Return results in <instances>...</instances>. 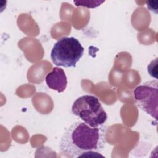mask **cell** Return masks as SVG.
<instances>
[{"label": "cell", "instance_id": "obj_2", "mask_svg": "<svg viewBox=\"0 0 158 158\" xmlns=\"http://www.w3.org/2000/svg\"><path fill=\"white\" fill-rule=\"evenodd\" d=\"M73 115L91 127L103 125L107 115L98 98L90 94H85L78 98L72 106Z\"/></svg>", "mask_w": 158, "mask_h": 158}, {"label": "cell", "instance_id": "obj_8", "mask_svg": "<svg viewBox=\"0 0 158 158\" xmlns=\"http://www.w3.org/2000/svg\"><path fill=\"white\" fill-rule=\"evenodd\" d=\"M146 6L148 9L151 11L155 13L156 14H157L158 13V1H148L146 2Z\"/></svg>", "mask_w": 158, "mask_h": 158}, {"label": "cell", "instance_id": "obj_5", "mask_svg": "<svg viewBox=\"0 0 158 158\" xmlns=\"http://www.w3.org/2000/svg\"><path fill=\"white\" fill-rule=\"evenodd\" d=\"M47 86L58 93L64 92L67 86V78L64 70L58 67H54L45 78Z\"/></svg>", "mask_w": 158, "mask_h": 158}, {"label": "cell", "instance_id": "obj_7", "mask_svg": "<svg viewBox=\"0 0 158 158\" xmlns=\"http://www.w3.org/2000/svg\"><path fill=\"white\" fill-rule=\"evenodd\" d=\"M157 60L158 59L156 57L152 60L147 67V70L149 75L156 80L157 79Z\"/></svg>", "mask_w": 158, "mask_h": 158}, {"label": "cell", "instance_id": "obj_4", "mask_svg": "<svg viewBox=\"0 0 158 158\" xmlns=\"http://www.w3.org/2000/svg\"><path fill=\"white\" fill-rule=\"evenodd\" d=\"M137 106L147 114L157 120L158 81L150 80L139 85L133 91Z\"/></svg>", "mask_w": 158, "mask_h": 158}, {"label": "cell", "instance_id": "obj_3", "mask_svg": "<svg viewBox=\"0 0 158 158\" xmlns=\"http://www.w3.org/2000/svg\"><path fill=\"white\" fill-rule=\"evenodd\" d=\"M83 53L84 48L77 38L64 36L54 44L50 56L53 64L57 66L75 67Z\"/></svg>", "mask_w": 158, "mask_h": 158}, {"label": "cell", "instance_id": "obj_1", "mask_svg": "<svg viewBox=\"0 0 158 158\" xmlns=\"http://www.w3.org/2000/svg\"><path fill=\"white\" fill-rule=\"evenodd\" d=\"M107 130L104 124L93 127L84 122H75L62 136L59 150L71 157H83L89 152H101L106 144Z\"/></svg>", "mask_w": 158, "mask_h": 158}, {"label": "cell", "instance_id": "obj_6", "mask_svg": "<svg viewBox=\"0 0 158 158\" xmlns=\"http://www.w3.org/2000/svg\"><path fill=\"white\" fill-rule=\"evenodd\" d=\"M104 2V1H73L76 6H81L87 8H95Z\"/></svg>", "mask_w": 158, "mask_h": 158}]
</instances>
